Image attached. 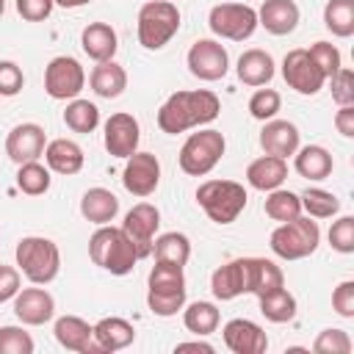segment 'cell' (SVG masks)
<instances>
[{
    "label": "cell",
    "instance_id": "7bdbcfd3",
    "mask_svg": "<svg viewBox=\"0 0 354 354\" xmlns=\"http://www.w3.org/2000/svg\"><path fill=\"white\" fill-rule=\"evenodd\" d=\"M329 243L340 254H351L354 252V216H340L337 221H332Z\"/></svg>",
    "mask_w": 354,
    "mask_h": 354
},
{
    "label": "cell",
    "instance_id": "30bf717a",
    "mask_svg": "<svg viewBox=\"0 0 354 354\" xmlns=\"http://www.w3.org/2000/svg\"><path fill=\"white\" fill-rule=\"evenodd\" d=\"M207 25L221 39L243 41L257 30V11L243 3H218L210 8Z\"/></svg>",
    "mask_w": 354,
    "mask_h": 354
},
{
    "label": "cell",
    "instance_id": "b9f144b4",
    "mask_svg": "<svg viewBox=\"0 0 354 354\" xmlns=\"http://www.w3.org/2000/svg\"><path fill=\"white\" fill-rule=\"evenodd\" d=\"M307 53L313 55V61L318 64V69L324 72V77H326V80H329V77L343 66V61H340V50H337L332 41H315Z\"/></svg>",
    "mask_w": 354,
    "mask_h": 354
},
{
    "label": "cell",
    "instance_id": "f5cc1de1",
    "mask_svg": "<svg viewBox=\"0 0 354 354\" xmlns=\"http://www.w3.org/2000/svg\"><path fill=\"white\" fill-rule=\"evenodd\" d=\"M3 11H6V0H0V17H3Z\"/></svg>",
    "mask_w": 354,
    "mask_h": 354
},
{
    "label": "cell",
    "instance_id": "f35d334b",
    "mask_svg": "<svg viewBox=\"0 0 354 354\" xmlns=\"http://www.w3.org/2000/svg\"><path fill=\"white\" fill-rule=\"evenodd\" d=\"M279 105H282L279 91H274V88H257V91L252 94V100H249V113H252L257 122H268V119L277 116Z\"/></svg>",
    "mask_w": 354,
    "mask_h": 354
},
{
    "label": "cell",
    "instance_id": "816d5d0a",
    "mask_svg": "<svg viewBox=\"0 0 354 354\" xmlns=\"http://www.w3.org/2000/svg\"><path fill=\"white\" fill-rule=\"evenodd\" d=\"M55 6H61V8H80V6H86V3H91V0H53Z\"/></svg>",
    "mask_w": 354,
    "mask_h": 354
},
{
    "label": "cell",
    "instance_id": "9a60e30c",
    "mask_svg": "<svg viewBox=\"0 0 354 354\" xmlns=\"http://www.w3.org/2000/svg\"><path fill=\"white\" fill-rule=\"evenodd\" d=\"M124 171H122V183L133 196H149L155 194L158 183H160V160L152 152H133L130 158H124Z\"/></svg>",
    "mask_w": 354,
    "mask_h": 354
},
{
    "label": "cell",
    "instance_id": "f6af8a7d",
    "mask_svg": "<svg viewBox=\"0 0 354 354\" xmlns=\"http://www.w3.org/2000/svg\"><path fill=\"white\" fill-rule=\"evenodd\" d=\"M25 86V75L14 61H0V97H17Z\"/></svg>",
    "mask_w": 354,
    "mask_h": 354
},
{
    "label": "cell",
    "instance_id": "7402d4cb",
    "mask_svg": "<svg viewBox=\"0 0 354 354\" xmlns=\"http://www.w3.org/2000/svg\"><path fill=\"white\" fill-rule=\"evenodd\" d=\"M257 25L274 36H288L299 25V6L293 0H263L257 11Z\"/></svg>",
    "mask_w": 354,
    "mask_h": 354
},
{
    "label": "cell",
    "instance_id": "d6a6232c",
    "mask_svg": "<svg viewBox=\"0 0 354 354\" xmlns=\"http://www.w3.org/2000/svg\"><path fill=\"white\" fill-rule=\"evenodd\" d=\"M218 321H221V315H218L216 304H210V301H194V304H188L185 313H183L185 329L194 332V335H199V337L216 332Z\"/></svg>",
    "mask_w": 354,
    "mask_h": 354
},
{
    "label": "cell",
    "instance_id": "cb8c5ba5",
    "mask_svg": "<svg viewBox=\"0 0 354 354\" xmlns=\"http://www.w3.org/2000/svg\"><path fill=\"white\" fill-rule=\"evenodd\" d=\"M133 340H136L133 324L124 321V318H119V315H111V318H102V321L94 324V343L100 346L102 354L127 348Z\"/></svg>",
    "mask_w": 354,
    "mask_h": 354
},
{
    "label": "cell",
    "instance_id": "681fc988",
    "mask_svg": "<svg viewBox=\"0 0 354 354\" xmlns=\"http://www.w3.org/2000/svg\"><path fill=\"white\" fill-rule=\"evenodd\" d=\"M335 127L346 138L354 136V105H340V111L335 113Z\"/></svg>",
    "mask_w": 354,
    "mask_h": 354
},
{
    "label": "cell",
    "instance_id": "f546056e",
    "mask_svg": "<svg viewBox=\"0 0 354 354\" xmlns=\"http://www.w3.org/2000/svg\"><path fill=\"white\" fill-rule=\"evenodd\" d=\"M293 155H296L293 166H296V171H299L301 177H307V180H326V177L332 174L335 160H332L329 149H324V147H318V144H307V147L296 149Z\"/></svg>",
    "mask_w": 354,
    "mask_h": 354
},
{
    "label": "cell",
    "instance_id": "4316f807",
    "mask_svg": "<svg viewBox=\"0 0 354 354\" xmlns=\"http://www.w3.org/2000/svg\"><path fill=\"white\" fill-rule=\"evenodd\" d=\"M91 91L97 97H105V100H116L124 88H127V72L124 66H119L113 58L111 61H97V66L91 69Z\"/></svg>",
    "mask_w": 354,
    "mask_h": 354
},
{
    "label": "cell",
    "instance_id": "f1b7e54d",
    "mask_svg": "<svg viewBox=\"0 0 354 354\" xmlns=\"http://www.w3.org/2000/svg\"><path fill=\"white\" fill-rule=\"evenodd\" d=\"M44 160H47V166L53 169V171H58V174H77L80 169H83V149L75 144V141H69V138H55V141H50L47 147H44Z\"/></svg>",
    "mask_w": 354,
    "mask_h": 354
},
{
    "label": "cell",
    "instance_id": "4fadbf2b",
    "mask_svg": "<svg viewBox=\"0 0 354 354\" xmlns=\"http://www.w3.org/2000/svg\"><path fill=\"white\" fill-rule=\"evenodd\" d=\"M188 72L199 80H221L230 69V55L216 39H196L188 50Z\"/></svg>",
    "mask_w": 354,
    "mask_h": 354
},
{
    "label": "cell",
    "instance_id": "7c38bea8",
    "mask_svg": "<svg viewBox=\"0 0 354 354\" xmlns=\"http://www.w3.org/2000/svg\"><path fill=\"white\" fill-rule=\"evenodd\" d=\"M282 77H285V83L293 91L307 94V97L318 94L324 88V83H326L324 72L318 69V64L313 61V55L304 47H296V50H290L285 55V61H282Z\"/></svg>",
    "mask_w": 354,
    "mask_h": 354
},
{
    "label": "cell",
    "instance_id": "ffe728a7",
    "mask_svg": "<svg viewBox=\"0 0 354 354\" xmlns=\"http://www.w3.org/2000/svg\"><path fill=\"white\" fill-rule=\"evenodd\" d=\"M53 332H55V340L66 351H77V354H94V351H100V346L94 343V326L88 321H83L80 315H61L55 321V329Z\"/></svg>",
    "mask_w": 354,
    "mask_h": 354
},
{
    "label": "cell",
    "instance_id": "e0dca14e",
    "mask_svg": "<svg viewBox=\"0 0 354 354\" xmlns=\"http://www.w3.org/2000/svg\"><path fill=\"white\" fill-rule=\"evenodd\" d=\"M105 149L113 158H130L138 149L141 130L133 113H111L105 122Z\"/></svg>",
    "mask_w": 354,
    "mask_h": 354
},
{
    "label": "cell",
    "instance_id": "5b68a950",
    "mask_svg": "<svg viewBox=\"0 0 354 354\" xmlns=\"http://www.w3.org/2000/svg\"><path fill=\"white\" fill-rule=\"evenodd\" d=\"M246 188L235 180H207L196 188V202L216 224H232L246 207Z\"/></svg>",
    "mask_w": 354,
    "mask_h": 354
},
{
    "label": "cell",
    "instance_id": "c3c4849f",
    "mask_svg": "<svg viewBox=\"0 0 354 354\" xmlns=\"http://www.w3.org/2000/svg\"><path fill=\"white\" fill-rule=\"evenodd\" d=\"M17 293H19V271L14 266L0 263V304L11 301Z\"/></svg>",
    "mask_w": 354,
    "mask_h": 354
},
{
    "label": "cell",
    "instance_id": "1f68e13d",
    "mask_svg": "<svg viewBox=\"0 0 354 354\" xmlns=\"http://www.w3.org/2000/svg\"><path fill=\"white\" fill-rule=\"evenodd\" d=\"M152 254L160 263H171V266H185L191 257V241L183 232H163L160 238H155L152 243Z\"/></svg>",
    "mask_w": 354,
    "mask_h": 354
},
{
    "label": "cell",
    "instance_id": "52a82bcc",
    "mask_svg": "<svg viewBox=\"0 0 354 354\" xmlns=\"http://www.w3.org/2000/svg\"><path fill=\"white\" fill-rule=\"evenodd\" d=\"M180 30V11L169 0H149L138 8V44L160 50Z\"/></svg>",
    "mask_w": 354,
    "mask_h": 354
},
{
    "label": "cell",
    "instance_id": "83f0119b",
    "mask_svg": "<svg viewBox=\"0 0 354 354\" xmlns=\"http://www.w3.org/2000/svg\"><path fill=\"white\" fill-rule=\"evenodd\" d=\"M80 213L91 224H100V227L111 224L116 218V213H119V199L108 188H88L83 194V199H80Z\"/></svg>",
    "mask_w": 354,
    "mask_h": 354
},
{
    "label": "cell",
    "instance_id": "2e32d148",
    "mask_svg": "<svg viewBox=\"0 0 354 354\" xmlns=\"http://www.w3.org/2000/svg\"><path fill=\"white\" fill-rule=\"evenodd\" d=\"M44 147H47V136H44V127L36 122H22L11 127V133L6 136V155L17 166L28 160H39L44 155Z\"/></svg>",
    "mask_w": 354,
    "mask_h": 354
},
{
    "label": "cell",
    "instance_id": "ac0fdd59",
    "mask_svg": "<svg viewBox=\"0 0 354 354\" xmlns=\"http://www.w3.org/2000/svg\"><path fill=\"white\" fill-rule=\"evenodd\" d=\"M14 315L28 326H41L55 315V299L44 288H25L14 296Z\"/></svg>",
    "mask_w": 354,
    "mask_h": 354
},
{
    "label": "cell",
    "instance_id": "6da1fadb",
    "mask_svg": "<svg viewBox=\"0 0 354 354\" xmlns=\"http://www.w3.org/2000/svg\"><path fill=\"white\" fill-rule=\"evenodd\" d=\"M282 285H285L282 268L266 257H235V260L218 266L210 277V290L218 301H230L243 293L263 296Z\"/></svg>",
    "mask_w": 354,
    "mask_h": 354
},
{
    "label": "cell",
    "instance_id": "7a4b0ae2",
    "mask_svg": "<svg viewBox=\"0 0 354 354\" xmlns=\"http://www.w3.org/2000/svg\"><path fill=\"white\" fill-rule=\"evenodd\" d=\"M221 113V102L213 91L196 88V91H174L158 111V127L169 136H177L183 130L210 124Z\"/></svg>",
    "mask_w": 354,
    "mask_h": 354
},
{
    "label": "cell",
    "instance_id": "74e56055",
    "mask_svg": "<svg viewBox=\"0 0 354 354\" xmlns=\"http://www.w3.org/2000/svg\"><path fill=\"white\" fill-rule=\"evenodd\" d=\"M299 199H301V210H307L310 218H332L340 210V199L324 188H307Z\"/></svg>",
    "mask_w": 354,
    "mask_h": 354
},
{
    "label": "cell",
    "instance_id": "3957f363",
    "mask_svg": "<svg viewBox=\"0 0 354 354\" xmlns=\"http://www.w3.org/2000/svg\"><path fill=\"white\" fill-rule=\"evenodd\" d=\"M88 257L94 260V266H100V268H105L116 277L130 274L138 263V252H136L133 241L127 238V232L122 227H111V224H102L91 235Z\"/></svg>",
    "mask_w": 354,
    "mask_h": 354
},
{
    "label": "cell",
    "instance_id": "9c48e42d",
    "mask_svg": "<svg viewBox=\"0 0 354 354\" xmlns=\"http://www.w3.org/2000/svg\"><path fill=\"white\" fill-rule=\"evenodd\" d=\"M227 149V141L218 130H199L191 133L180 149V169L191 177H205L207 171L216 169Z\"/></svg>",
    "mask_w": 354,
    "mask_h": 354
},
{
    "label": "cell",
    "instance_id": "8fae6325",
    "mask_svg": "<svg viewBox=\"0 0 354 354\" xmlns=\"http://www.w3.org/2000/svg\"><path fill=\"white\" fill-rule=\"evenodd\" d=\"M86 86V72L77 58L58 55L44 69V91L53 100H75Z\"/></svg>",
    "mask_w": 354,
    "mask_h": 354
},
{
    "label": "cell",
    "instance_id": "f907efd6",
    "mask_svg": "<svg viewBox=\"0 0 354 354\" xmlns=\"http://www.w3.org/2000/svg\"><path fill=\"white\" fill-rule=\"evenodd\" d=\"M174 351H202V354H213V346L205 340H191V343H177Z\"/></svg>",
    "mask_w": 354,
    "mask_h": 354
},
{
    "label": "cell",
    "instance_id": "bcb514c9",
    "mask_svg": "<svg viewBox=\"0 0 354 354\" xmlns=\"http://www.w3.org/2000/svg\"><path fill=\"white\" fill-rule=\"evenodd\" d=\"M332 307L340 318H354V282L351 279H343L332 290Z\"/></svg>",
    "mask_w": 354,
    "mask_h": 354
},
{
    "label": "cell",
    "instance_id": "5bb4252c",
    "mask_svg": "<svg viewBox=\"0 0 354 354\" xmlns=\"http://www.w3.org/2000/svg\"><path fill=\"white\" fill-rule=\"evenodd\" d=\"M160 227V213L155 205L149 202H138L127 210L124 221H122V230L127 232V238L133 241L136 252H138V260L141 257H149L152 254V243H155V232Z\"/></svg>",
    "mask_w": 354,
    "mask_h": 354
},
{
    "label": "cell",
    "instance_id": "277c9868",
    "mask_svg": "<svg viewBox=\"0 0 354 354\" xmlns=\"http://www.w3.org/2000/svg\"><path fill=\"white\" fill-rule=\"evenodd\" d=\"M185 293H188V288H185L183 266L155 260V266L149 271V290H147L149 310L160 318H171L185 307Z\"/></svg>",
    "mask_w": 354,
    "mask_h": 354
},
{
    "label": "cell",
    "instance_id": "d6986e66",
    "mask_svg": "<svg viewBox=\"0 0 354 354\" xmlns=\"http://www.w3.org/2000/svg\"><path fill=\"white\" fill-rule=\"evenodd\" d=\"M224 343L235 354H263L268 348L266 332L249 318H232L224 324Z\"/></svg>",
    "mask_w": 354,
    "mask_h": 354
},
{
    "label": "cell",
    "instance_id": "603a6c76",
    "mask_svg": "<svg viewBox=\"0 0 354 354\" xmlns=\"http://www.w3.org/2000/svg\"><path fill=\"white\" fill-rule=\"evenodd\" d=\"M80 47L94 61H111L116 55L119 39H116V30L108 22H88L80 33Z\"/></svg>",
    "mask_w": 354,
    "mask_h": 354
},
{
    "label": "cell",
    "instance_id": "8992f818",
    "mask_svg": "<svg viewBox=\"0 0 354 354\" xmlns=\"http://www.w3.org/2000/svg\"><path fill=\"white\" fill-rule=\"evenodd\" d=\"M17 266L33 285H47L61 271V252L50 238L28 235L17 243Z\"/></svg>",
    "mask_w": 354,
    "mask_h": 354
},
{
    "label": "cell",
    "instance_id": "44dd1931",
    "mask_svg": "<svg viewBox=\"0 0 354 354\" xmlns=\"http://www.w3.org/2000/svg\"><path fill=\"white\" fill-rule=\"evenodd\" d=\"M260 147L266 155L288 160V155L299 149V127L288 119H268L260 130Z\"/></svg>",
    "mask_w": 354,
    "mask_h": 354
},
{
    "label": "cell",
    "instance_id": "e575fe53",
    "mask_svg": "<svg viewBox=\"0 0 354 354\" xmlns=\"http://www.w3.org/2000/svg\"><path fill=\"white\" fill-rule=\"evenodd\" d=\"M324 25L340 39L351 36L354 33V0H329L324 8Z\"/></svg>",
    "mask_w": 354,
    "mask_h": 354
},
{
    "label": "cell",
    "instance_id": "836d02e7",
    "mask_svg": "<svg viewBox=\"0 0 354 354\" xmlns=\"http://www.w3.org/2000/svg\"><path fill=\"white\" fill-rule=\"evenodd\" d=\"M266 216L274 221H290L296 216H301V199L293 191L285 188H274L266 196Z\"/></svg>",
    "mask_w": 354,
    "mask_h": 354
},
{
    "label": "cell",
    "instance_id": "ab89813d",
    "mask_svg": "<svg viewBox=\"0 0 354 354\" xmlns=\"http://www.w3.org/2000/svg\"><path fill=\"white\" fill-rule=\"evenodd\" d=\"M0 354H33V337L22 326H0Z\"/></svg>",
    "mask_w": 354,
    "mask_h": 354
},
{
    "label": "cell",
    "instance_id": "8d00e7d4",
    "mask_svg": "<svg viewBox=\"0 0 354 354\" xmlns=\"http://www.w3.org/2000/svg\"><path fill=\"white\" fill-rule=\"evenodd\" d=\"M17 188L28 196H41L50 191V171L39 163V160H28V163H19V171H17Z\"/></svg>",
    "mask_w": 354,
    "mask_h": 354
},
{
    "label": "cell",
    "instance_id": "ba28073f",
    "mask_svg": "<svg viewBox=\"0 0 354 354\" xmlns=\"http://www.w3.org/2000/svg\"><path fill=\"white\" fill-rule=\"evenodd\" d=\"M321 243V230L310 216H296L282 221L271 232V252L282 260H301L310 257Z\"/></svg>",
    "mask_w": 354,
    "mask_h": 354
},
{
    "label": "cell",
    "instance_id": "484cf974",
    "mask_svg": "<svg viewBox=\"0 0 354 354\" xmlns=\"http://www.w3.org/2000/svg\"><path fill=\"white\" fill-rule=\"evenodd\" d=\"M235 72H238V80L246 86H266L274 77V58L266 50L252 47V50L241 53Z\"/></svg>",
    "mask_w": 354,
    "mask_h": 354
},
{
    "label": "cell",
    "instance_id": "ee69618b",
    "mask_svg": "<svg viewBox=\"0 0 354 354\" xmlns=\"http://www.w3.org/2000/svg\"><path fill=\"white\" fill-rule=\"evenodd\" d=\"M329 80H332V100L337 105H354V72L348 66H340Z\"/></svg>",
    "mask_w": 354,
    "mask_h": 354
},
{
    "label": "cell",
    "instance_id": "4dcf8cb0",
    "mask_svg": "<svg viewBox=\"0 0 354 354\" xmlns=\"http://www.w3.org/2000/svg\"><path fill=\"white\" fill-rule=\"evenodd\" d=\"M257 301H260V313L271 324H285V321H293V315H296V299L290 290H285V285L257 296Z\"/></svg>",
    "mask_w": 354,
    "mask_h": 354
},
{
    "label": "cell",
    "instance_id": "7dc6e473",
    "mask_svg": "<svg viewBox=\"0 0 354 354\" xmlns=\"http://www.w3.org/2000/svg\"><path fill=\"white\" fill-rule=\"evenodd\" d=\"M53 0H17V14L28 22H41L53 11Z\"/></svg>",
    "mask_w": 354,
    "mask_h": 354
},
{
    "label": "cell",
    "instance_id": "d4e9b609",
    "mask_svg": "<svg viewBox=\"0 0 354 354\" xmlns=\"http://www.w3.org/2000/svg\"><path fill=\"white\" fill-rule=\"evenodd\" d=\"M246 180L257 191H274L288 180V163L274 155H263L246 166Z\"/></svg>",
    "mask_w": 354,
    "mask_h": 354
},
{
    "label": "cell",
    "instance_id": "d590c367",
    "mask_svg": "<svg viewBox=\"0 0 354 354\" xmlns=\"http://www.w3.org/2000/svg\"><path fill=\"white\" fill-rule=\"evenodd\" d=\"M64 122H66V127L75 130V133H91V130L100 124V111H97L94 102L75 97V100L66 105V111H64Z\"/></svg>",
    "mask_w": 354,
    "mask_h": 354
},
{
    "label": "cell",
    "instance_id": "60d3db41",
    "mask_svg": "<svg viewBox=\"0 0 354 354\" xmlns=\"http://www.w3.org/2000/svg\"><path fill=\"white\" fill-rule=\"evenodd\" d=\"M315 354H348L351 351V337L343 329H324L318 332L315 343H313Z\"/></svg>",
    "mask_w": 354,
    "mask_h": 354
}]
</instances>
